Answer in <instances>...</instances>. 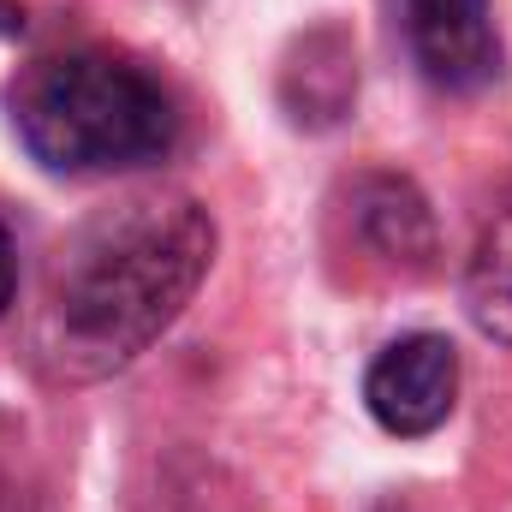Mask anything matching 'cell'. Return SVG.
<instances>
[{
    "mask_svg": "<svg viewBox=\"0 0 512 512\" xmlns=\"http://www.w3.org/2000/svg\"><path fill=\"white\" fill-rule=\"evenodd\" d=\"M215 256V221L185 191H137L96 209L48 274V358L66 376H114L191 304Z\"/></svg>",
    "mask_w": 512,
    "mask_h": 512,
    "instance_id": "6da1fadb",
    "label": "cell"
},
{
    "mask_svg": "<svg viewBox=\"0 0 512 512\" xmlns=\"http://www.w3.org/2000/svg\"><path fill=\"white\" fill-rule=\"evenodd\" d=\"M18 143L60 179H108L161 161L179 143V108L155 72L126 54L78 48L42 60L12 102Z\"/></svg>",
    "mask_w": 512,
    "mask_h": 512,
    "instance_id": "7a4b0ae2",
    "label": "cell"
},
{
    "mask_svg": "<svg viewBox=\"0 0 512 512\" xmlns=\"http://www.w3.org/2000/svg\"><path fill=\"white\" fill-rule=\"evenodd\" d=\"M364 399H370V417L387 435H405V441L435 435L453 417V399H459V352H453V340L447 334L393 340L364 376Z\"/></svg>",
    "mask_w": 512,
    "mask_h": 512,
    "instance_id": "3957f363",
    "label": "cell"
},
{
    "mask_svg": "<svg viewBox=\"0 0 512 512\" xmlns=\"http://www.w3.org/2000/svg\"><path fill=\"white\" fill-rule=\"evenodd\" d=\"M399 24H405V48H411L417 72L435 90L471 96V90L495 84L501 36L489 18V0H399Z\"/></svg>",
    "mask_w": 512,
    "mask_h": 512,
    "instance_id": "277c9868",
    "label": "cell"
},
{
    "mask_svg": "<svg viewBox=\"0 0 512 512\" xmlns=\"http://www.w3.org/2000/svg\"><path fill=\"white\" fill-rule=\"evenodd\" d=\"M465 310L489 340L512 346V197L489 215L477 251L465 262Z\"/></svg>",
    "mask_w": 512,
    "mask_h": 512,
    "instance_id": "5b68a950",
    "label": "cell"
},
{
    "mask_svg": "<svg viewBox=\"0 0 512 512\" xmlns=\"http://www.w3.org/2000/svg\"><path fill=\"white\" fill-rule=\"evenodd\" d=\"M358 221L370 233V245L382 256H423L435 251V227H429V209L423 197L405 185V179H370L364 197H358Z\"/></svg>",
    "mask_w": 512,
    "mask_h": 512,
    "instance_id": "8992f818",
    "label": "cell"
},
{
    "mask_svg": "<svg viewBox=\"0 0 512 512\" xmlns=\"http://www.w3.org/2000/svg\"><path fill=\"white\" fill-rule=\"evenodd\" d=\"M12 292H18V256H12V233L0 227V316L12 310Z\"/></svg>",
    "mask_w": 512,
    "mask_h": 512,
    "instance_id": "52a82bcc",
    "label": "cell"
}]
</instances>
